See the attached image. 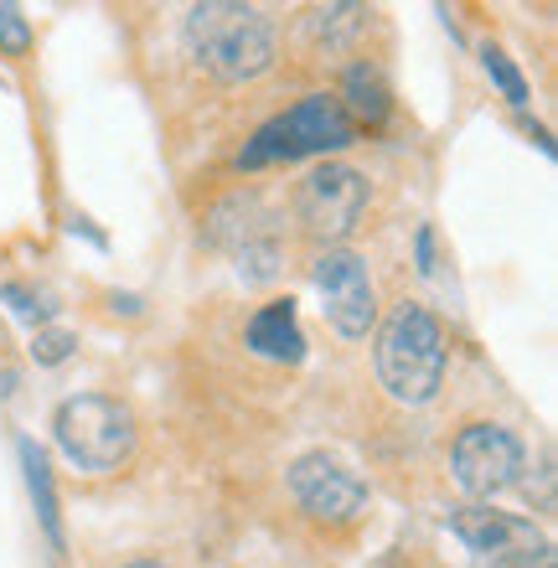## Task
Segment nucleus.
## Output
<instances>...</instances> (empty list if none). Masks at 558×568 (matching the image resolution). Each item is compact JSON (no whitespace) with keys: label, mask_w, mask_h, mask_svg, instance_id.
<instances>
[{"label":"nucleus","mask_w":558,"mask_h":568,"mask_svg":"<svg viewBox=\"0 0 558 568\" xmlns=\"http://www.w3.org/2000/svg\"><path fill=\"white\" fill-rule=\"evenodd\" d=\"M186 58L217 83H248L274 68V21L243 0H202L182 21Z\"/></svg>","instance_id":"nucleus-1"},{"label":"nucleus","mask_w":558,"mask_h":568,"mask_svg":"<svg viewBox=\"0 0 558 568\" xmlns=\"http://www.w3.org/2000/svg\"><path fill=\"white\" fill-rule=\"evenodd\" d=\"M16 455H21V470H27V491L31 501H37V523H42L47 542L62 554V517H58V491H52V470H47V455L37 439H21L16 445Z\"/></svg>","instance_id":"nucleus-12"},{"label":"nucleus","mask_w":558,"mask_h":568,"mask_svg":"<svg viewBox=\"0 0 558 568\" xmlns=\"http://www.w3.org/2000/svg\"><path fill=\"white\" fill-rule=\"evenodd\" d=\"M0 47L11 58H21L31 47V27H27V16H21V6H0Z\"/></svg>","instance_id":"nucleus-16"},{"label":"nucleus","mask_w":558,"mask_h":568,"mask_svg":"<svg viewBox=\"0 0 558 568\" xmlns=\"http://www.w3.org/2000/svg\"><path fill=\"white\" fill-rule=\"evenodd\" d=\"M295 507L321 527H352L367 511V480L332 449H305L285 470Z\"/></svg>","instance_id":"nucleus-5"},{"label":"nucleus","mask_w":558,"mask_h":568,"mask_svg":"<svg viewBox=\"0 0 558 568\" xmlns=\"http://www.w3.org/2000/svg\"><path fill=\"white\" fill-rule=\"evenodd\" d=\"M52 439L73 470L109 476L135 455V414L109 393H73L52 414Z\"/></svg>","instance_id":"nucleus-3"},{"label":"nucleus","mask_w":558,"mask_h":568,"mask_svg":"<svg viewBox=\"0 0 558 568\" xmlns=\"http://www.w3.org/2000/svg\"><path fill=\"white\" fill-rule=\"evenodd\" d=\"M243 342L264 362H301L305 357V336H301V321H295V305H290V300H270L264 311L248 315Z\"/></svg>","instance_id":"nucleus-10"},{"label":"nucleus","mask_w":558,"mask_h":568,"mask_svg":"<svg viewBox=\"0 0 558 568\" xmlns=\"http://www.w3.org/2000/svg\"><path fill=\"white\" fill-rule=\"evenodd\" d=\"M528 470V449L507 424H466L450 445V476L470 501H491V496L523 486Z\"/></svg>","instance_id":"nucleus-7"},{"label":"nucleus","mask_w":558,"mask_h":568,"mask_svg":"<svg viewBox=\"0 0 558 568\" xmlns=\"http://www.w3.org/2000/svg\"><path fill=\"white\" fill-rule=\"evenodd\" d=\"M481 68L491 73V83L507 93V104H513V109H528V78L517 73V62L507 58L501 47H481Z\"/></svg>","instance_id":"nucleus-14"},{"label":"nucleus","mask_w":558,"mask_h":568,"mask_svg":"<svg viewBox=\"0 0 558 568\" xmlns=\"http://www.w3.org/2000/svg\"><path fill=\"white\" fill-rule=\"evenodd\" d=\"M336 104L347 109V120L357 124H383L388 120V109H393V93L388 83H383V73H377L373 62H352L347 73H342V99Z\"/></svg>","instance_id":"nucleus-11"},{"label":"nucleus","mask_w":558,"mask_h":568,"mask_svg":"<svg viewBox=\"0 0 558 568\" xmlns=\"http://www.w3.org/2000/svg\"><path fill=\"white\" fill-rule=\"evenodd\" d=\"M311 284L321 295V311L332 321V331L342 342H363L377 326V295H373V274L352 248H326L311 264Z\"/></svg>","instance_id":"nucleus-9"},{"label":"nucleus","mask_w":558,"mask_h":568,"mask_svg":"<svg viewBox=\"0 0 558 568\" xmlns=\"http://www.w3.org/2000/svg\"><path fill=\"white\" fill-rule=\"evenodd\" d=\"M445 527L466 542V554H476L491 568H528L544 554H554L544 527H532L517 511H497L491 501H460V507H450Z\"/></svg>","instance_id":"nucleus-8"},{"label":"nucleus","mask_w":558,"mask_h":568,"mask_svg":"<svg viewBox=\"0 0 558 568\" xmlns=\"http://www.w3.org/2000/svg\"><path fill=\"white\" fill-rule=\"evenodd\" d=\"M73 346H78V336L73 331H37V342H31V357L42 362V367H58V362H68L73 357Z\"/></svg>","instance_id":"nucleus-15"},{"label":"nucleus","mask_w":558,"mask_h":568,"mask_svg":"<svg viewBox=\"0 0 558 568\" xmlns=\"http://www.w3.org/2000/svg\"><path fill=\"white\" fill-rule=\"evenodd\" d=\"M124 568H166L161 558H135V564H124Z\"/></svg>","instance_id":"nucleus-17"},{"label":"nucleus","mask_w":558,"mask_h":568,"mask_svg":"<svg viewBox=\"0 0 558 568\" xmlns=\"http://www.w3.org/2000/svg\"><path fill=\"white\" fill-rule=\"evenodd\" d=\"M367 212V176L347 161H321L316 171H305L301 192H295V217L316 243L336 248L342 239L357 233Z\"/></svg>","instance_id":"nucleus-6"},{"label":"nucleus","mask_w":558,"mask_h":568,"mask_svg":"<svg viewBox=\"0 0 558 568\" xmlns=\"http://www.w3.org/2000/svg\"><path fill=\"white\" fill-rule=\"evenodd\" d=\"M528 568H554V554H544L538 564H528Z\"/></svg>","instance_id":"nucleus-18"},{"label":"nucleus","mask_w":558,"mask_h":568,"mask_svg":"<svg viewBox=\"0 0 558 568\" xmlns=\"http://www.w3.org/2000/svg\"><path fill=\"white\" fill-rule=\"evenodd\" d=\"M367 27V11L363 6H352V0H336V6H311L305 11V37L326 52H347Z\"/></svg>","instance_id":"nucleus-13"},{"label":"nucleus","mask_w":558,"mask_h":568,"mask_svg":"<svg viewBox=\"0 0 558 568\" xmlns=\"http://www.w3.org/2000/svg\"><path fill=\"white\" fill-rule=\"evenodd\" d=\"M373 373L393 404L424 408L445 383V331L419 300H398L373 331Z\"/></svg>","instance_id":"nucleus-2"},{"label":"nucleus","mask_w":558,"mask_h":568,"mask_svg":"<svg viewBox=\"0 0 558 568\" xmlns=\"http://www.w3.org/2000/svg\"><path fill=\"white\" fill-rule=\"evenodd\" d=\"M352 140H357V124L347 120V109L332 93H311L301 104H290L285 114H274L270 124H258L254 140L239 150V165L258 171V165L305 161V155H326V150H342Z\"/></svg>","instance_id":"nucleus-4"}]
</instances>
